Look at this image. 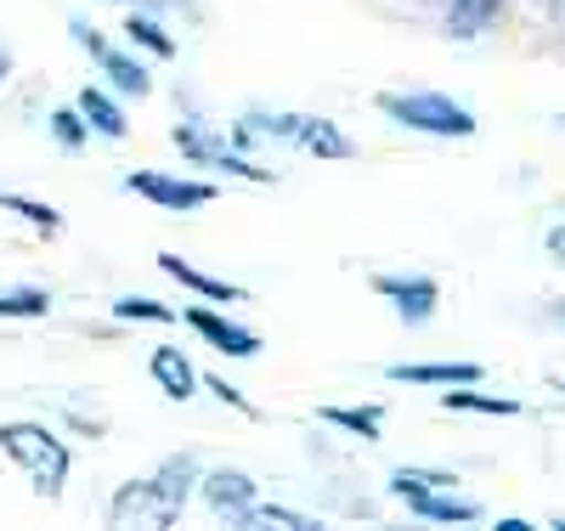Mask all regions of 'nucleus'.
Instances as JSON below:
<instances>
[{"instance_id": "nucleus-9", "label": "nucleus", "mask_w": 565, "mask_h": 531, "mask_svg": "<svg viewBox=\"0 0 565 531\" xmlns=\"http://www.w3.org/2000/svg\"><path fill=\"white\" fill-rule=\"evenodd\" d=\"M181 322L193 328V333H199L204 346H215L221 357H238V362L260 357V333H255V328H244V322H232V317H221V311L186 306V311H181Z\"/></svg>"}, {"instance_id": "nucleus-15", "label": "nucleus", "mask_w": 565, "mask_h": 531, "mask_svg": "<svg viewBox=\"0 0 565 531\" xmlns=\"http://www.w3.org/2000/svg\"><path fill=\"white\" fill-rule=\"evenodd\" d=\"M159 272H164V277H175L181 288H193L199 300H215V306H238V300H249L238 283H226V277H210V272L186 266V261H175V255H159Z\"/></svg>"}, {"instance_id": "nucleus-31", "label": "nucleus", "mask_w": 565, "mask_h": 531, "mask_svg": "<svg viewBox=\"0 0 565 531\" xmlns=\"http://www.w3.org/2000/svg\"><path fill=\"white\" fill-rule=\"evenodd\" d=\"M548 322H559V328H565V300H554V306H548Z\"/></svg>"}, {"instance_id": "nucleus-24", "label": "nucleus", "mask_w": 565, "mask_h": 531, "mask_svg": "<svg viewBox=\"0 0 565 531\" xmlns=\"http://www.w3.org/2000/svg\"><path fill=\"white\" fill-rule=\"evenodd\" d=\"M114 317L119 322H175L181 311L164 306V300H153V295H119L114 300Z\"/></svg>"}, {"instance_id": "nucleus-27", "label": "nucleus", "mask_w": 565, "mask_h": 531, "mask_svg": "<svg viewBox=\"0 0 565 531\" xmlns=\"http://www.w3.org/2000/svg\"><path fill=\"white\" fill-rule=\"evenodd\" d=\"M136 7H148V12H159V18H164V12H175V18H193V23L204 18V0H136Z\"/></svg>"}, {"instance_id": "nucleus-23", "label": "nucleus", "mask_w": 565, "mask_h": 531, "mask_svg": "<svg viewBox=\"0 0 565 531\" xmlns=\"http://www.w3.org/2000/svg\"><path fill=\"white\" fill-rule=\"evenodd\" d=\"M0 210H12L18 221H29V226L45 232V237L63 232V215H57L52 204H40V199H23V192H0Z\"/></svg>"}, {"instance_id": "nucleus-35", "label": "nucleus", "mask_w": 565, "mask_h": 531, "mask_svg": "<svg viewBox=\"0 0 565 531\" xmlns=\"http://www.w3.org/2000/svg\"><path fill=\"white\" fill-rule=\"evenodd\" d=\"M559 391H565V384H559Z\"/></svg>"}, {"instance_id": "nucleus-12", "label": "nucleus", "mask_w": 565, "mask_h": 531, "mask_svg": "<svg viewBox=\"0 0 565 531\" xmlns=\"http://www.w3.org/2000/svg\"><path fill=\"white\" fill-rule=\"evenodd\" d=\"M74 108H79V119L90 125V136H108V141H125V136H130V119H125V108H119V91H108V85H85V91L74 96Z\"/></svg>"}, {"instance_id": "nucleus-3", "label": "nucleus", "mask_w": 565, "mask_h": 531, "mask_svg": "<svg viewBox=\"0 0 565 531\" xmlns=\"http://www.w3.org/2000/svg\"><path fill=\"white\" fill-rule=\"evenodd\" d=\"M0 453H7V458L29 475L34 498H45V503L63 498L74 458H68V447H63L57 429H45V424H34V418H12V424H0Z\"/></svg>"}, {"instance_id": "nucleus-34", "label": "nucleus", "mask_w": 565, "mask_h": 531, "mask_svg": "<svg viewBox=\"0 0 565 531\" xmlns=\"http://www.w3.org/2000/svg\"><path fill=\"white\" fill-rule=\"evenodd\" d=\"M559 130H565V114H559Z\"/></svg>"}, {"instance_id": "nucleus-17", "label": "nucleus", "mask_w": 565, "mask_h": 531, "mask_svg": "<svg viewBox=\"0 0 565 531\" xmlns=\"http://www.w3.org/2000/svg\"><path fill=\"white\" fill-rule=\"evenodd\" d=\"M407 514L441 520V525H469V520H481V503L458 498V487H452V492H430V498H407Z\"/></svg>"}, {"instance_id": "nucleus-6", "label": "nucleus", "mask_w": 565, "mask_h": 531, "mask_svg": "<svg viewBox=\"0 0 565 531\" xmlns=\"http://www.w3.org/2000/svg\"><path fill=\"white\" fill-rule=\"evenodd\" d=\"M125 192L148 199L153 210H175V215H193L215 204V181H193V176H164V170H130L119 181Z\"/></svg>"}, {"instance_id": "nucleus-4", "label": "nucleus", "mask_w": 565, "mask_h": 531, "mask_svg": "<svg viewBox=\"0 0 565 531\" xmlns=\"http://www.w3.org/2000/svg\"><path fill=\"white\" fill-rule=\"evenodd\" d=\"M380 114L402 130H418V136H441V141H463L476 136V114L463 103H452L447 91H380L373 96Z\"/></svg>"}, {"instance_id": "nucleus-26", "label": "nucleus", "mask_w": 565, "mask_h": 531, "mask_svg": "<svg viewBox=\"0 0 565 531\" xmlns=\"http://www.w3.org/2000/svg\"><path fill=\"white\" fill-rule=\"evenodd\" d=\"M204 391H210V396H215L221 407H238L244 418H255V402H249V396L238 391V384H226V379H204Z\"/></svg>"}, {"instance_id": "nucleus-11", "label": "nucleus", "mask_w": 565, "mask_h": 531, "mask_svg": "<svg viewBox=\"0 0 565 531\" xmlns=\"http://www.w3.org/2000/svg\"><path fill=\"white\" fill-rule=\"evenodd\" d=\"M97 68H103V85L119 91V96H136V103H141V96H153V68L141 63L130 45H114L108 40L103 52H97Z\"/></svg>"}, {"instance_id": "nucleus-25", "label": "nucleus", "mask_w": 565, "mask_h": 531, "mask_svg": "<svg viewBox=\"0 0 565 531\" xmlns=\"http://www.w3.org/2000/svg\"><path fill=\"white\" fill-rule=\"evenodd\" d=\"M45 130H52V141L63 153H79L85 141H90V125L79 119V108H57V114H45Z\"/></svg>"}, {"instance_id": "nucleus-20", "label": "nucleus", "mask_w": 565, "mask_h": 531, "mask_svg": "<svg viewBox=\"0 0 565 531\" xmlns=\"http://www.w3.org/2000/svg\"><path fill=\"white\" fill-rule=\"evenodd\" d=\"M441 407H447V413H487V418H514V413H521V402H514V396L458 391V384H447V391H441Z\"/></svg>"}, {"instance_id": "nucleus-5", "label": "nucleus", "mask_w": 565, "mask_h": 531, "mask_svg": "<svg viewBox=\"0 0 565 531\" xmlns=\"http://www.w3.org/2000/svg\"><path fill=\"white\" fill-rule=\"evenodd\" d=\"M170 141L181 148L186 164H204V170H215V176H238V181H255V187L277 181L266 164H255L249 153L232 148V141H226L210 119H175V125H170Z\"/></svg>"}, {"instance_id": "nucleus-28", "label": "nucleus", "mask_w": 565, "mask_h": 531, "mask_svg": "<svg viewBox=\"0 0 565 531\" xmlns=\"http://www.w3.org/2000/svg\"><path fill=\"white\" fill-rule=\"evenodd\" d=\"M68 40H74V45H79V52H90V57H97V52H103V45H108V40H103V34H97V29H90V23H85V18H79V12H74V18H68Z\"/></svg>"}, {"instance_id": "nucleus-7", "label": "nucleus", "mask_w": 565, "mask_h": 531, "mask_svg": "<svg viewBox=\"0 0 565 531\" xmlns=\"http://www.w3.org/2000/svg\"><path fill=\"white\" fill-rule=\"evenodd\" d=\"M373 295H380L407 328H424L441 306V283L424 277V272H380L373 277Z\"/></svg>"}, {"instance_id": "nucleus-33", "label": "nucleus", "mask_w": 565, "mask_h": 531, "mask_svg": "<svg viewBox=\"0 0 565 531\" xmlns=\"http://www.w3.org/2000/svg\"><path fill=\"white\" fill-rule=\"evenodd\" d=\"M413 7H447V0H413Z\"/></svg>"}, {"instance_id": "nucleus-14", "label": "nucleus", "mask_w": 565, "mask_h": 531, "mask_svg": "<svg viewBox=\"0 0 565 531\" xmlns=\"http://www.w3.org/2000/svg\"><path fill=\"white\" fill-rule=\"evenodd\" d=\"M119 29H125V45H130V52H148V57H159V63H170V57L181 52L175 34L164 29V18H159V12H148V7H136Z\"/></svg>"}, {"instance_id": "nucleus-18", "label": "nucleus", "mask_w": 565, "mask_h": 531, "mask_svg": "<svg viewBox=\"0 0 565 531\" xmlns=\"http://www.w3.org/2000/svg\"><path fill=\"white\" fill-rule=\"evenodd\" d=\"M503 12V0H447V34L452 40H481Z\"/></svg>"}, {"instance_id": "nucleus-29", "label": "nucleus", "mask_w": 565, "mask_h": 531, "mask_svg": "<svg viewBox=\"0 0 565 531\" xmlns=\"http://www.w3.org/2000/svg\"><path fill=\"white\" fill-rule=\"evenodd\" d=\"M543 249H548V261H559V266H565V221H554V226H548Z\"/></svg>"}, {"instance_id": "nucleus-2", "label": "nucleus", "mask_w": 565, "mask_h": 531, "mask_svg": "<svg viewBox=\"0 0 565 531\" xmlns=\"http://www.w3.org/2000/svg\"><path fill=\"white\" fill-rule=\"evenodd\" d=\"M232 141L238 148H295L306 159H351L356 141L322 114H266V108H249L238 125H232Z\"/></svg>"}, {"instance_id": "nucleus-21", "label": "nucleus", "mask_w": 565, "mask_h": 531, "mask_svg": "<svg viewBox=\"0 0 565 531\" xmlns=\"http://www.w3.org/2000/svg\"><path fill=\"white\" fill-rule=\"evenodd\" d=\"M322 424L345 429V436H362V442H380L385 436V413L380 407H322Z\"/></svg>"}, {"instance_id": "nucleus-1", "label": "nucleus", "mask_w": 565, "mask_h": 531, "mask_svg": "<svg viewBox=\"0 0 565 531\" xmlns=\"http://www.w3.org/2000/svg\"><path fill=\"white\" fill-rule=\"evenodd\" d=\"M193 492H199V458L175 453L153 475L125 480V487L114 492V503H108V520L114 525H175Z\"/></svg>"}, {"instance_id": "nucleus-30", "label": "nucleus", "mask_w": 565, "mask_h": 531, "mask_svg": "<svg viewBox=\"0 0 565 531\" xmlns=\"http://www.w3.org/2000/svg\"><path fill=\"white\" fill-rule=\"evenodd\" d=\"M12 68H18V57H12V45L0 40V91H7V79H12Z\"/></svg>"}, {"instance_id": "nucleus-22", "label": "nucleus", "mask_w": 565, "mask_h": 531, "mask_svg": "<svg viewBox=\"0 0 565 531\" xmlns=\"http://www.w3.org/2000/svg\"><path fill=\"white\" fill-rule=\"evenodd\" d=\"M238 525H282V531H317L322 520L317 514H300V509H289V503H266V498H255V509L238 520Z\"/></svg>"}, {"instance_id": "nucleus-32", "label": "nucleus", "mask_w": 565, "mask_h": 531, "mask_svg": "<svg viewBox=\"0 0 565 531\" xmlns=\"http://www.w3.org/2000/svg\"><path fill=\"white\" fill-rule=\"evenodd\" d=\"M548 7H554V23L565 29V0H548Z\"/></svg>"}, {"instance_id": "nucleus-10", "label": "nucleus", "mask_w": 565, "mask_h": 531, "mask_svg": "<svg viewBox=\"0 0 565 531\" xmlns=\"http://www.w3.org/2000/svg\"><path fill=\"white\" fill-rule=\"evenodd\" d=\"M148 373H153V384H159L170 402H193V396L204 391V373L193 368V357H186L181 346H153Z\"/></svg>"}, {"instance_id": "nucleus-8", "label": "nucleus", "mask_w": 565, "mask_h": 531, "mask_svg": "<svg viewBox=\"0 0 565 531\" xmlns=\"http://www.w3.org/2000/svg\"><path fill=\"white\" fill-rule=\"evenodd\" d=\"M199 498H204V509H210L215 520L238 525V520L255 509V498H260V480H255L249 469H238V464H221V469L199 475Z\"/></svg>"}, {"instance_id": "nucleus-16", "label": "nucleus", "mask_w": 565, "mask_h": 531, "mask_svg": "<svg viewBox=\"0 0 565 531\" xmlns=\"http://www.w3.org/2000/svg\"><path fill=\"white\" fill-rule=\"evenodd\" d=\"M391 498H430V492H452L458 487V475L452 469H418V464H402V469H391Z\"/></svg>"}, {"instance_id": "nucleus-19", "label": "nucleus", "mask_w": 565, "mask_h": 531, "mask_svg": "<svg viewBox=\"0 0 565 531\" xmlns=\"http://www.w3.org/2000/svg\"><path fill=\"white\" fill-rule=\"evenodd\" d=\"M0 317L40 322V317H52V295L40 283H0Z\"/></svg>"}, {"instance_id": "nucleus-13", "label": "nucleus", "mask_w": 565, "mask_h": 531, "mask_svg": "<svg viewBox=\"0 0 565 531\" xmlns=\"http://www.w3.org/2000/svg\"><path fill=\"white\" fill-rule=\"evenodd\" d=\"M391 384H481V362H391Z\"/></svg>"}]
</instances>
